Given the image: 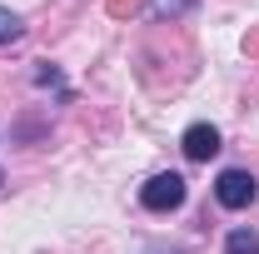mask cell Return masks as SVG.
I'll return each mask as SVG.
<instances>
[{"label": "cell", "mask_w": 259, "mask_h": 254, "mask_svg": "<svg viewBox=\"0 0 259 254\" xmlns=\"http://www.w3.org/2000/svg\"><path fill=\"white\" fill-rule=\"evenodd\" d=\"M185 194H190V190H185V180H180L175 170H164V175H155V180L140 190V204H145L150 215H169V209L185 204Z\"/></svg>", "instance_id": "6da1fadb"}, {"label": "cell", "mask_w": 259, "mask_h": 254, "mask_svg": "<svg viewBox=\"0 0 259 254\" xmlns=\"http://www.w3.org/2000/svg\"><path fill=\"white\" fill-rule=\"evenodd\" d=\"M214 199H220L225 209H249L259 199V180L249 170H225V175L214 180Z\"/></svg>", "instance_id": "7a4b0ae2"}, {"label": "cell", "mask_w": 259, "mask_h": 254, "mask_svg": "<svg viewBox=\"0 0 259 254\" xmlns=\"http://www.w3.org/2000/svg\"><path fill=\"white\" fill-rule=\"evenodd\" d=\"M180 150L190 159H214L220 155V130L214 125H190L185 135H180Z\"/></svg>", "instance_id": "3957f363"}, {"label": "cell", "mask_w": 259, "mask_h": 254, "mask_svg": "<svg viewBox=\"0 0 259 254\" xmlns=\"http://www.w3.org/2000/svg\"><path fill=\"white\" fill-rule=\"evenodd\" d=\"M225 254H259V234L254 229H229Z\"/></svg>", "instance_id": "277c9868"}, {"label": "cell", "mask_w": 259, "mask_h": 254, "mask_svg": "<svg viewBox=\"0 0 259 254\" xmlns=\"http://www.w3.org/2000/svg\"><path fill=\"white\" fill-rule=\"evenodd\" d=\"M199 0H150V10L160 15V20H180V15H190Z\"/></svg>", "instance_id": "5b68a950"}, {"label": "cell", "mask_w": 259, "mask_h": 254, "mask_svg": "<svg viewBox=\"0 0 259 254\" xmlns=\"http://www.w3.org/2000/svg\"><path fill=\"white\" fill-rule=\"evenodd\" d=\"M20 35H25V20H20L15 10L0 5V45H10V40H20Z\"/></svg>", "instance_id": "8992f818"}, {"label": "cell", "mask_w": 259, "mask_h": 254, "mask_svg": "<svg viewBox=\"0 0 259 254\" xmlns=\"http://www.w3.org/2000/svg\"><path fill=\"white\" fill-rule=\"evenodd\" d=\"M155 254H164V249H155ZM169 254H180V249H169Z\"/></svg>", "instance_id": "52a82bcc"}]
</instances>
